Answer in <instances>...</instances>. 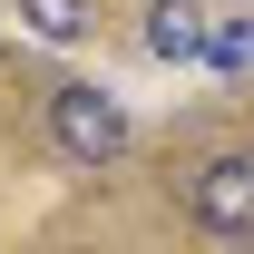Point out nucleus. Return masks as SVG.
Masks as SVG:
<instances>
[{
  "label": "nucleus",
  "instance_id": "nucleus-1",
  "mask_svg": "<svg viewBox=\"0 0 254 254\" xmlns=\"http://www.w3.org/2000/svg\"><path fill=\"white\" fill-rule=\"evenodd\" d=\"M49 147L68 166H118L137 147V118H127L118 88H98V78H59L49 88Z\"/></svg>",
  "mask_w": 254,
  "mask_h": 254
},
{
  "label": "nucleus",
  "instance_id": "nucleus-2",
  "mask_svg": "<svg viewBox=\"0 0 254 254\" xmlns=\"http://www.w3.org/2000/svg\"><path fill=\"white\" fill-rule=\"evenodd\" d=\"M186 215L205 235H225V245H245L254 235V147H225V157L195 166L186 176Z\"/></svg>",
  "mask_w": 254,
  "mask_h": 254
},
{
  "label": "nucleus",
  "instance_id": "nucleus-3",
  "mask_svg": "<svg viewBox=\"0 0 254 254\" xmlns=\"http://www.w3.org/2000/svg\"><path fill=\"white\" fill-rule=\"evenodd\" d=\"M205 30H215V10H205V0H147V59L205 68Z\"/></svg>",
  "mask_w": 254,
  "mask_h": 254
},
{
  "label": "nucleus",
  "instance_id": "nucleus-4",
  "mask_svg": "<svg viewBox=\"0 0 254 254\" xmlns=\"http://www.w3.org/2000/svg\"><path fill=\"white\" fill-rule=\"evenodd\" d=\"M10 10H20V30L49 39V49H78V39L98 30V0H10Z\"/></svg>",
  "mask_w": 254,
  "mask_h": 254
},
{
  "label": "nucleus",
  "instance_id": "nucleus-5",
  "mask_svg": "<svg viewBox=\"0 0 254 254\" xmlns=\"http://www.w3.org/2000/svg\"><path fill=\"white\" fill-rule=\"evenodd\" d=\"M205 68H215V78H245V68H254V0L215 10V30H205Z\"/></svg>",
  "mask_w": 254,
  "mask_h": 254
}]
</instances>
